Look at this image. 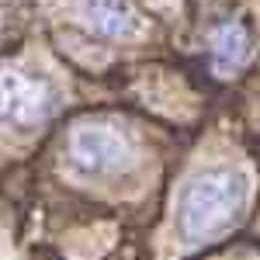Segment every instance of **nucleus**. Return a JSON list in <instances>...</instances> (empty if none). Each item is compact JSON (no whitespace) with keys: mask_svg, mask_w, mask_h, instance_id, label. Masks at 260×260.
Wrapping results in <instances>:
<instances>
[{"mask_svg":"<svg viewBox=\"0 0 260 260\" xmlns=\"http://www.w3.org/2000/svg\"><path fill=\"white\" fill-rule=\"evenodd\" d=\"M246 208V177L236 170H205L184 187L180 198V233L201 243L222 236Z\"/></svg>","mask_w":260,"mask_h":260,"instance_id":"1","label":"nucleus"},{"mask_svg":"<svg viewBox=\"0 0 260 260\" xmlns=\"http://www.w3.org/2000/svg\"><path fill=\"white\" fill-rule=\"evenodd\" d=\"M66 156H70V167L77 174L108 177V174H118L121 167H128L132 156H136V149L111 125H80L70 136Z\"/></svg>","mask_w":260,"mask_h":260,"instance_id":"2","label":"nucleus"},{"mask_svg":"<svg viewBox=\"0 0 260 260\" xmlns=\"http://www.w3.org/2000/svg\"><path fill=\"white\" fill-rule=\"evenodd\" d=\"M56 111L52 87L24 70H0V121L11 128H35Z\"/></svg>","mask_w":260,"mask_h":260,"instance_id":"3","label":"nucleus"},{"mask_svg":"<svg viewBox=\"0 0 260 260\" xmlns=\"http://www.w3.org/2000/svg\"><path fill=\"white\" fill-rule=\"evenodd\" d=\"M87 21L108 39H125L139 31V14L128 0H87Z\"/></svg>","mask_w":260,"mask_h":260,"instance_id":"4","label":"nucleus"},{"mask_svg":"<svg viewBox=\"0 0 260 260\" xmlns=\"http://www.w3.org/2000/svg\"><path fill=\"white\" fill-rule=\"evenodd\" d=\"M250 56V35L240 21H222L212 31V59L219 70H236Z\"/></svg>","mask_w":260,"mask_h":260,"instance_id":"5","label":"nucleus"}]
</instances>
